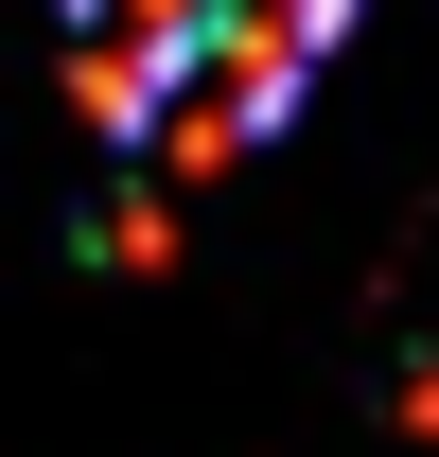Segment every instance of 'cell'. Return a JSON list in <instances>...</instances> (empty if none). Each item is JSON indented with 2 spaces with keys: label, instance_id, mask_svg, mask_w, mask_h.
I'll use <instances>...</instances> for the list:
<instances>
[{
  "label": "cell",
  "instance_id": "obj_1",
  "mask_svg": "<svg viewBox=\"0 0 439 457\" xmlns=\"http://www.w3.org/2000/svg\"><path fill=\"white\" fill-rule=\"evenodd\" d=\"M159 88H176L159 36H70V123H88V141L141 159V141H159Z\"/></svg>",
  "mask_w": 439,
  "mask_h": 457
},
{
  "label": "cell",
  "instance_id": "obj_2",
  "mask_svg": "<svg viewBox=\"0 0 439 457\" xmlns=\"http://www.w3.org/2000/svg\"><path fill=\"white\" fill-rule=\"evenodd\" d=\"M88 246L106 264H176V176H123L106 212H88Z\"/></svg>",
  "mask_w": 439,
  "mask_h": 457
},
{
  "label": "cell",
  "instance_id": "obj_3",
  "mask_svg": "<svg viewBox=\"0 0 439 457\" xmlns=\"http://www.w3.org/2000/svg\"><path fill=\"white\" fill-rule=\"evenodd\" d=\"M281 36H299V54H334V36H352V0H264Z\"/></svg>",
  "mask_w": 439,
  "mask_h": 457
}]
</instances>
